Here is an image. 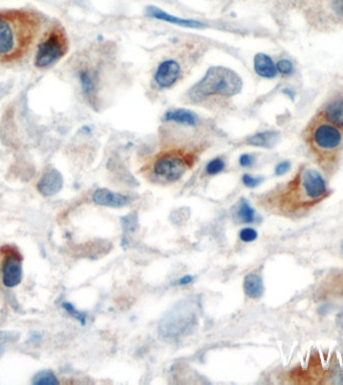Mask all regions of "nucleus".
<instances>
[{"instance_id":"nucleus-11","label":"nucleus","mask_w":343,"mask_h":385,"mask_svg":"<svg viewBox=\"0 0 343 385\" xmlns=\"http://www.w3.org/2000/svg\"><path fill=\"white\" fill-rule=\"evenodd\" d=\"M146 12H147V15L152 17V18L167 21L172 24H177V25L189 27V28H204V27H206L205 23H203L201 21L177 17L175 15H172L170 13L160 9L159 7H156V6H148L146 9Z\"/></svg>"},{"instance_id":"nucleus-24","label":"nucleus","mask_w":343,"mask_h":385,"mask_svg":"<svg viewBox=\"0 0 343 385\" xmlns=\"http://www.w3.org/2000/svg\"><path fill=\"white\" fill-rule=\"evenodd\" d=\"M276 68H277V71L280 72L281 74H284V75H290L293 73L294 71V65L293 63L288 60V59H280L277 63H276Z\"/></svg>"},{"instance_id":"nucleus-2","label":"nucleus","mask_w":343,"mask_h":385,"mask_svg":"<svg viewBox=\"0 0 343 385\" xmlns=\"http://www.w3.org/2000/svg\"><path fill=\"white\" fill-rule=\"evenodd\" d=\"M241 77L232 69L224 66L210 67L204 77L189 92L191 99L207 97H233L242 90Z\"/></svg>"},{"instance_id":"nucleus-10","label":"nucleus","mask_w":343,"mask_h":385,"mask_svg":"<svg viewBox=\"0 0 343 385\" xmlns=\"http://www.w3.org/2000/svg\"><path fill=\"white\" fill-rule=\"evenodd\" d=\"M63 187L62 175L56 169L47 170L37 184L38 192L46 197H51L57 194Z\"/></svg>"},{"instance_id":"nucleus-7","label":"nucleus","mask_w":343,"mask_h":385,"mask_svg":"<svg viewBox=\"0 0 343 385\" xmlns=\"http://www.w3.org/2000/svg\"><path fill=\"white\" fill-rule=\"evenodd\" d=\"M187 164L185 160L179 156L174 155L163 156L154 164L155 174L169 181L179 180L185 174Z\"/></svg>"},{"instance_id":"nucleus-19","label":"nucleus","mask_w":343,"mask_h":385,"mask_svg":"<svg viewBox=\"0 0 343 385\" xmlns=\"http://www.w3.org/2000/svg\"><path fill=\"white\" fill-rule=\"evenodd\" d=\"M237 218L242 223L246 224H251L255 222V211L246 200H242L240 202L237 210Z\"/></svg>"},{"instance_id":"nucleus-9","label":"nucleus","mask_w":343,"mask_h":385,"mask_svg":"<svg viewBox=\"0 0 343 385\" xmlns=\"http://www.w3.org/2000/svg\"><path fill=\"white\" fill-rule=\"evenodd\" d=\"M181 74L180 64L175 60H166L162 62L155 74L157 84L162 89H168L178 80Z\"/></svg>"},{"instance_id":"nucleus-8","label":"nucleus","mask_w":343,"mask_h":385,"mask_svg":"<svg viewBox=\"0 0 343 385\" xmlns=\"http://www.w3.org/2000/svg\"><path fill=\"white\" fill-rule=\"evenodd\" d=\"M21 258L15 255H8L2 265V282L5 287L13 288L20 284L22 280Z\"/></svg>"},{"instance_id":"nucleus-33","label":"nucleus","mask_w":343,"mask_h":385,"mask_svg":"<svg viewBox=\"0 0 343 385\" xmlns=\"http://www.w3.org/2000/svg\"><path fill=\"white\" fill-rule=\"evenodd\" d=\"M283 94H285L287 96H289L291 99H294V96H295V93L293 91H291L290 89H285L283 91Z\"/></svg>"},{"instance_id":"nucleus-25","label":"nucleus","mask_w":343,"mask_h":385,"mask_svg":"<svg viewBox=\"0 0 343 385\" xmlns=\"http://www.w3.org/2000/svg\"><path fill=\"white\" fill-rule=\"evenodd\" d=\"M19 339V334L14 331H0V346L16 342Z\"/></svg>"},{"instance_id":"nucleus-1","label":"nucleus","mask_w":343,"mask_h":385,"mask_svg":"<svg viewBox=\"0 0 343 385\" xmlns=\"http://www.w3.org/2000/svg\"><path fill=\"white\" fill-rule=\"evenodd\" d=\"M40 29V16L33 11L0 10V63L11 64L24 58Z\"/></svg>"},{"instance_id":"nucleus-30","label":"nucleus","mask_w":343,"mask_h":385,"mask_svg":"<svg viewBox=\"0 0 343 385\" xmlns=\"http://www.w3.org/2000/svg\"><path fill=\"white\" fill-rule=\"evenodd\" d=\"M331 4L334 12L343 18V0H332Z\"/></svg>"},{"instance_id":"nucleus-3","label":"nucleus","mask_w":343,"mask_h":385,"mask_svg":"<svg viewBox=\"0 0 343 385\" xmlns=\"http://www.w3.org/2000/svg\"><path fill=\"white\" fill-rule=\"evenodd\" d=\"M67 51L68 40L64 29L60 25H54L37 47L34 65L39 69L48 68L66 55Z\"/></svg>"},{"instance_id":"nucleus-16","label":"nucleus","mask_w":343,"mask_h":385,"mask_svg":"<svg viewBox=\"0 0 343 385\" xmlns=\"http://www.w3.org/2000/svg\"><path fill=\"white\" fill-rule=\"evenodd\" d=\"M279 134L274 131H266L256 134L247 140L248 145L260 148H272L278 141Z\"/></svg>"},{"instance_id":"nucleus-28","label":"nucleus","mask_w":343,"mask_h":385,"mask_svg":"<svg viewBox=\"0 0 343 385\" xmlns=\"http://www.w3.org/2000/svg\"><path fill=\"white\" fill-rule=\"evenodd\" d=\"M239 163H240V165L243 167L251 166L254 163V157L252 155H249V154H243L239 159Z\"/></svg>"},{"instance_id":"nucleus-23","label":"nucleus","mask_w":343,"mask_h":385,"mask_svg":"<svg viewBox=\"0 0 343 385\" xmlns=\"http://www.w3.org/2000/svg\"><path fill=\"white\" fill-rule=\"evenodd\" d=\"M225 167V163L222 159L220 158H217V159H214L212 161H210L208 163V165L206 166V172L213 176V175H217L219 173H221Z\"/></svg>"},{"instance_id":"nucleus-4","label":"nucleus","mask_w":343,"mask_h":385,"mask_svg":"<svg viewBox=\"0 0 343 385\" xmlns=\"http://www.w3.org/2000/svg\"><path fill=\"white\" fill-rule=\"evenodd\" d=\"M197 321L194 304L184 302L177 305L160 323L159 332L163 338L175 339L190 330Z\"/></svg>"},{"instance_id":"nucleus-34","label":"nucleus","mask_w":343,"mask_h":385,"mask_svg":"<svg viewBox=\"0 0 343 385\" xmlns=\"http://www.w3.org/2000/svg\"><path fill=\"white\" fill-rule=\"evenodd\" d=\"M341 251H342V253H343V241H342V243H341Z\"/></svg>"},{"instance_id":"nucleus-12","label":"nucleus","mask_w":343,"mask_h":385,"mask_svg":"<svg viewBox=\"0 0 343 385\" xmlns=\"http://www.w3.org/2000/svg\"><path fill=\"white\" fill-rule=\"evenodd\" d=\"M93 201L97 205L104 207L121 208L130 203V198L121 194L114 193L108 189H99L94 193Z\"/></svg>"},{"instance_id":"nucleus-13","label":"nucleus","mask_w":343,"mask_h":385,"mask_svg":"<svg viewBox=\"0 0 343 385\" xmlns=\"http://www.w3.org/2000/svg\"><path fill=\"white\" fill-rule=\"evenodd\" d=\"M320 117L339 129H343V99L334 100L326 105L321 111Z\"/></svg>"},{"instance_id":"nucleus-6","label":"nucleus","mask_w":343,"mask_h":385,"mask_svg":"<svg viewBox=\"0 0 343 385\" xmlns=\"http://www.w3.org/2000/svg\"><path fill=\"white\" fill-rule=\"evenodd\" d=\"M312 143L322 151H334L338 149L343 141V135L339 127L325 121L317 122L311 132Z\"/></svg>"},{"instance_id":"nucleus-22","label":"nucleus","mask_w":343,"mask_h":385,"mask_svg":"<svg viewBox=\"0 0 343 385\" xmlns=\"http://www.w3.org/2000/svg\"><path fill=\"white\" fill-rule=\"evenodd\" d=\"M62 308L68 313L70 314L72 317H74L75 319H77L82 325L85 324V321H87V315L82 312H79L78 310H76L74 308V306L71 304V303H68V302H64L62 303Z\"/></svg>"},{"instance_id":"nucleus-5","label":"nucleus","mask_w":343,"mask_h":385,"mask_svg":"<svg viewBox=\"0 0 343 385\" xmlns=\"http://www.w3.org/2000/svg\"><path fill=\"white\" fill-rule=\"evenodd\" d=\"M299 184L307 203L316 202L327 194V187L323 177L314 168H304L298 175Z\"/></svg>"},{"instance_id":"nucleus-32","label":"nucleus","mask_w":343,"mask_h":385,"mask_svg":"<svg viewBox=\"0 0 343 385\" xmlns=\"http://www.w3.org/2000/svg\"><path fill=\"white\" fill-rule=\"evenodd\" d=\"M336 324L339 328L343 329V310L340 311L336 316Z\"/></svg>"},{"instance_id":"nucleus-14","label":"nucleus","mask_w":343,"mask_h":385,"mask_svg":"<svg viewBox=\"0 0 343 385\" xmlns=\"http://www.w3.org/2000/svg\"><path fill=\"white\" fill-rule=\"evenodd\" d=\"M254 69L256 73L264 78H274L278 71L272 58L265 54H258L254 57Z\"/></svg>"},{"instance_id":"nucleus-20","label":"nucleus","mask_w":343,"mask_h":385,"mask_svg":"<svg viewBox=\"0 0 343 385\" xmlns=\"http://www.w3.org/2000/svg\"><path fill=\"white\" fill-rule=\"evenodd\" d=\"M57 383V376L50 370L38 372L32 379V384L34 385H55Z\"/></svg>"},{"instance_id":"nucleus-26","label":"nucleus","mask_w":343,"mask_h":385,"mask_svg":"<svg viewBox=\"0 0 343 385\" xmlns=\"http://www.w3.org/2000/svg\"><path fill=\"white\" fill-rule=\"evenodd\" d=\"M239 237H240L241 241H243L245 243H250V242H253L257 239L258 233L256 230H254L252 228H244L240 231Z\"/></svg>"},{"instance_id":"nucleus-31","label":"nucleus","mask_w":343,"mask_h":385,"mask_svg":"<svg viewBox=\"0 0 343 385\" xmlns=\"http://www.w3.org/2000/svg\"><path fill=\"white\" fill-rule=\"evenodd\" d=\"M192 281H193V277H192V276L186 275L184 276V277H182L181 279H179L178 282H177V284H179V285H188V284H190Z\"/></svg>"},{"instance_id":"nucleus-18","label":"nucleus","mask_w":343,"mask_h":385,"mask_svg":"<svg viewBox=\"0 0 343 385\" xmlns=\"http://www.w3.org/2000/svg\"><path fill=\"white\" fill-rule=\"evenodd\" d=\"M79 81L81 84V89L83 94L87 98H89L91 101L96 96L97 87H96V80L94 76L91 74L88 70H82L79 73Z\"/></svg>"},{"instance_id":"nucleus-21","label":"nucleus","mask_w":343,"mask_h":385,"mask_svg":"<svg viewBox=\"0 0 343 385\" xmlns=\"http://www.w3.org/2000/svg\"><path fill=\"white\" fill-rule=\"evenodd\" d=\"M121 225L125 232H134L138 228V216L136 213H131L121 218Z\"/></svg>"},{"instance_id":"nucleus-29","label":"nucleus","mask_w":343,"mask_h":385,"mask_svg":"<svg viewBox=\"0 0 343 385\" xmlns=\"http://www.w3.org/2000/svg\"><path fill=\"white\" fill-rule=\"evenodd\" d=\"M290 163L288 161H284L279 163L275 167V174L276 176H283L289 170L290 168Z\"/></svg>"},{"instance_id":"nucleus-15","label":"nucleus","mask_w":343,"mask_h":385,"mask_svg":"<svg viewBox=\"0 0 343 385\" xmlns=\"http://www.w3.org/2000/svg\"><path fill=\"white\" fill-rule=\"evenodd\" d=\"M243 287H244L245 294L252 299L260 298L264 292V286H263L262 278L259 275L253 274V273L245 277Z\"/></svg>"},{"instance_id":"nucleus-17","label":"nucleus","mask_w":343,"mask_h":385,"mask_svg":"<svg viewBox=\"0 0 343 385\" xmlns=\"http://www.w3.org/2000/svg\"><path fill=\"white\" fill-rule=\"evenodd\" d=\"M165 121H175L187 125H195L198 121V116L191 110L180 109L170 110L164 116Z\"/></svg>"},{"instance_id":"nucleus-27","label":"nucleus","mask_w":343,"mask_h":385,"mask_svg":"<svg viewBox=\"0 0 343 385\" xmlns=\"http://www.w3.org/2000/svg\"><path fill=\"white\" fill-rule=\"evenodd\" d=\"M263 179L258 177V178H255V177H252L250 175H243L242 177V182L243 184L248 187V188H256L257 186H259L261 183H262Z\"/></svg>"}]
</instances>
